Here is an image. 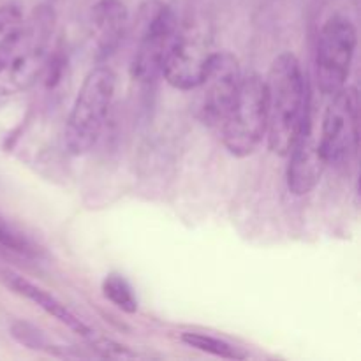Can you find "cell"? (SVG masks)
Instances as JSON below:
<instances>
[{
	"label": "cell",
	"instance_id": "6da1fadb",
	"mask_svg": "<svg viewBox=\"0 0 361 361\" xmlns=\"http://www.w3.org/2000/svg\"><path fill=\"white\" fill-rule=\"evenodd\" d=\"M55 13L39 6L30 14L21 7H0V97H11L37 81L51 55Z\"/></svg>",
	"mask_w": 361,
	"mask_h": 361
},
{
	"label": "cell",
	"instance_id": "7a4b0ae2",
	"mask_svg": "<svg viewBox=\"0 0 361 361\" xmlns=\"http://www.w3.org/2000/svg\"><path fill=\"white\" fill-rule=\"evenodd\" d=\"M267 83L268 147L286 157L309 115L307 78L300 60L293 53H281L271 62Z\"/></svg>",
	"mask_w": 361,
	"mask_h": 361
},
{
	"label": "cell",
	"instance_id": "3957f363",
	"mask_svg": "<svg viewBox=\"0 0 361 361\" xmlns=\"http://www.w3.org/2000/svg\"><path fill=\"white\" fill-rule=\"evenodd\" d=\"M115 88L116 76L108 66L94 67L87 74L67 118L66 147L69 154H88L101 140Z\"/></svg>",
	"mask_w": 361,
	"mask_h": 361
},
{
	"label": "cell",
	"instance_id": "277c9868",
	"mask_svg": "<svg viewBox=\"0 0 361 361\" xmlns=\"http://www.w3.org/2000/svg\"><path fill=\"white\" fill-rule=\"evenodd\" d=\"M180 32L173 7L162 0H145L134 21V48L130 74L140 83H152L161 76L166 55Z\"/></svg>",
	"mask_w": 361,
	"mask_h": 361
},
{
	"label": "cell",
	"instance_id": "5b68a950",
	"mask_svg": "<svg viewBox=\"0 0 361 361\" xmlns=\"http://www.w3.org/2000/svg\"><path fill=\"white\" fill-rule=\"evenodd\" d=\"M267 129V83L259 74L243 76L238 95L219 127L222 143L235 157H249L263 143Z\"/></svg>",
	"mask_w": 361,
	"mask_h": 361
},
{
	"label": "cell",
	"instance_id": "8992f818",
	"mask_svg": "<svg viewBox=\"0 0 361 361\" xmlns=\"http://www.w3.org/2000/svg\"><path fill=\"white\" fill-rule=\"evenodd\" d=\"M360 97L355 87H342L330 95L319 130V148L326 166L351 161L358 150Z\"/></svg>",
	"mask_w": 361,
	"mask_h": 361
},
{
	"label": "cell",
	"instance_id": "52a82bcc",
	"mask_svg": "<svg viewBox=\"0 0 361 361\" xmlns=\"http://www.w3.org/2000/svg\"><path fill=\"white\" fill-rule=\"evenodd\" d=\"M356 49V27L344 16H331L317 39L316 78L324 95H334L348 83Z\"/></svg>",
	"mask_w": 361,
	"mask_h": 361
},
{
	"label": "cell",
	"instance_id": "ba28073f",
	"mask_svg": "<svg viewBox=\"0 0 361 361\" xmlns=\"http://www.w3.org/2000/svg\"><path fill=\"white\" fill-rule=\"evenodd\" d=\"M242 78V67L231 51L212 53L203 80L197 87L201 90L200 118L207 126L221 127L238 95Z\"/></svg>",
	"mask_w": 361,
	"mask_h": 361
},
{
	"label": "cell",
	"instance_id": "9c48e42d",
	"mask_svg": "<svg viewBox=\"0 0 361 361\" xmlns=\"http://www.w3.org/2000/svg\"><path fill=\"white\" fill-rule=\"evenodd\" d=\"M212 53L210 42L203 35L180 28L166 55L161 76L176 90H197Z\"/></svg>",
	"mask_w": 361,
	"mask_h": 361
},
{
	"label": "cell",
	"instance_id": "30bf717a",
	"mask_svg": "<svg viewBox=\"0 0 361 361\" xmlns=\"http://www.w3.org/2000/svg\"><path fill=\"white\" fill-rule=\"evenodd\" d=\"M288 187L295 196H305L312 192L323 176L326 162L319 148V136L314 129L312 116L307 115L298 137L288 152Z\"/></svg>",
	"mask_w": 361,
	"mask_h": 361
},
{
	"label": "cell",
	"instance_id": "8fae6325",
	"mask_svg": "<svg viewBox=\"0 0 361 361\" xmlns=\"http://www.w3.org/2000/svg\"><path fill=\"white\" fill-rule=\"evenodd\" d=\"M129 13L122 0H99L90 11V34L99 60L108 59L126 37Z\"/></svg>",
	"mask_w": 361,
	"mask_h": 361
},
{
	"label": "cell",
	"instance_id": "7c38bea8",
	"mask_svg": "<svg viewBox=\"0 0 361 361\" xmlns=\"http://www.w3.org/2000/svg\"><path fill=\"white\" fill-rule=\"evenodd\" d=\"M2 279H4V282H6L7 288L13 289L16 295H20V296H23V298L34 302L39 309H42L46 314H49V316L55 317L56 321H60L62 324H66V326L71 328L74 334L81 335V337H85V338L94 337V331L90 330V326H88V324H85L83 321L76 316V314L71 312V310L67 309V307L63 305L60 300H56L51 293L44 291V289L39 288V286H35V284H32L30 281H27V279L21 277V275L11 274V271L9 274H4Z\"/></svg>",
	"mask_w": 361,
	"mask_h": 361
},
{
	"label": "cell",
	"instance_id": "4fadbf2b",
	"mask_svg": "<svg viewBox=\"0 0 361 361\" xmlns=\"http://www.w3.org/2000/svg\"><path fill=\"white\" fill-rule=\"evenodd\" d=\"M183 344H187L189 348L197 349V351L208 353V355H214L217 358L224 360H247L249 358V353L243 351L238 345L231 344L228 341H222V338L210 337V335L204 334H192V331H187V334L180 335Z\"/></svg>",
	"mask_w": 361,
	"mask_h": 361
},
{
	"label": "cell",
	"instance_id": "5bb4252c",
	"mask_svg": "<svg viewBox=\"0 0 361 361\" xmlns=\"http://www.w3.org/2000/svg\"><path fill=\"white\" fill-rule=\"evenodd\" d=\"M102 295L122 312L134 314L137 310V300L129 282L120 274H108L102 281Z\"/></svg>",
	"mask_w": 361,
	"mask_h": 361
},
{
	"label": "cell",
	"instance_id": "9a60e30c",
	"mask_svg": "<svg viewBox=\"0 0 361 361\" xmlns=\"http://www.w3.org/2000/svg\"><path fill=\"white\" fill-rule=\"evenodd\" d=\"M0 245L13 250V252L21 254V256H27V257L41 256V249H39V247L35 245V243L32 242L23 231H20L16 226H13L4 217H0Z\"/></svg>",
	"mask_w": 361,
	"mask_h": 361
},
{
	"label": "cell",
	"instance_id": "2e32d148",
	"mask_svg": "<svg viewBox=\"0 0 361 361\" xmlns=\"http://www.w3.org/2000/svg\"><path fill=\"white\" fill-rule=\"evenodd\" d=\"M11 335H13L20 344L27 345V348L30 349H44L49 345L41 331L35 330V328L30 326L28 323H21V321H16V323L11 326Z\"/></svg>",
	"mask_w": 361,
	"mask_h": 361
}]
</instances>
